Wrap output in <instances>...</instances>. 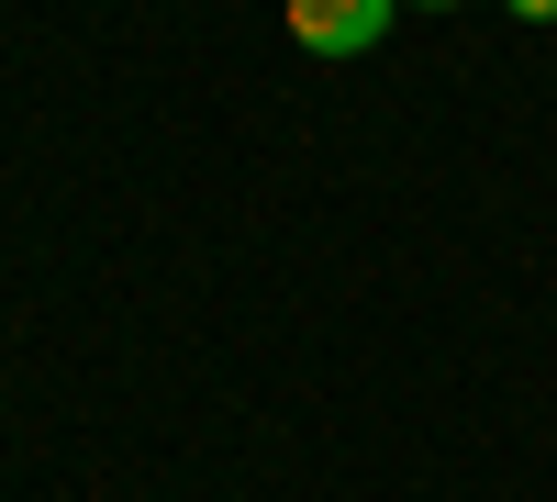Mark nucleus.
Here are the masks:
<instances>
[{
    "label": "nucleus",
    "instance_id": "f257e3e1",
    "mask_svg": "<svg viewBox=\"0 0 557 502\" xmlns=\"http://www.w3.org/2000/svg\"><path fill=\"white\" fill-rule=\"evenodd\" d=\"M401 0H290V34L312 45V57H368V45L391 34Z\"/></svg>",
    "mask_w": 557,
    "mask_h": 502
},
{
    "label": "nucleus",
    "instance_id": "7ed1b4c3",
    "mask_svg": "<svg viewBox=\"0 0 557 502\" xmlns=\"http://www.w3.org/2000/svg\"><path fill=\"white\" fill-rule=\"evenodd\" d=\"M412 12H457V0H412Z\"/></svg>",
    "mask_w": 557,
    "mask_h": 502
},
{
    "label": "nucleus",
    "instance_id": "f03ea898",
    "mask_svg": "<svg viewBox=\"0 0 557 502\" xmlns=\"http://www.w3.org/2000/svg\"><path fill=\"white\" fill-rule=\"evenodd\" d=\"M513 12H524V23H557V0H513Z\"/></svg>",
    "mask_w": 557,
    "mask_h": 502
}]
</instances>
